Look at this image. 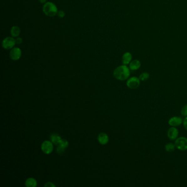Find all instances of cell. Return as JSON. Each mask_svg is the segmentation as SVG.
<instances>
[{
	"mask_svg": "<svg viewBox=\"0 0 187 187\" xmlns=\"http://www.w3.org/2000/svg\"><path fill=\"white\" fill-rule=\"evenodd\" d=\"M113 75L115 78L119 80H126L129 78L130 75V69L127 65H122L114 70Z\"/></svg>",
	"mask_w": 187,
	"mask_h": 187,
	"instance_id": "1",
	"label": "cell"
},
{
	"mask_svg": "<svg viewBox=\"0 0 187 187\" xmlns=\"http://www.w3.org/2000/svg\"><path fill=\"white\" fill-rule=\"evenodd\" d=\"M43 11L46 16L49 17H53L56 16L58 12L56 5L51 2H47L45 3L43 6Z\"/></svg>",
	"mask_w": 187,
	"mask_h": 187,
	"instance_id": "2",
	"label": "cell"
},
{
	"mask_svg": "<svg viewBox=\"0 0 187 187\" xmlns=\"http://www.w3.org/2000/svg\"><path fill=\"white\" fill-rule=\"evenodd\" d=\"M16 44V39L13 37H7L3 40L2 46L6 50L11 49L14 47Z\"/></svg>",
	"mask_w": 187,
	"mask_h": 187,
	"instance_id": "3",
	"label": "cell"
},
{
	"mask_svg": "<svg viewBox=\"0 0 187 187\" xmlns=\"http://www.w3.org/2000/svg\"><path fill=\"white\" fill-rule=\"evenodd\" d=\"M174 144L177 149L181 151L187 150V138L184 137H180L177 138L175 140Z\"/></svg>",
	"mask_w": 187,
	"mask_h": 187,
	"instance_id": "4",
	"label": "cell"
},
{
	"mask_svg": "<svg viewBox=\"0 0 187 187\" xmlns=\"http://www.w3.org/2000/svg\"><path fill=\"white\" fill-rule=\"evenodd\" d=\"M140 80L137 77H132L128 79L126 85L127 87L130 89H136L140 85Z\"/></svg>",
	"mask_w": 187,
	"mask_h": 187,
	"instance_id": "5",
	"label": "cell"
},
{
	"mask_svg": "<svg viewBox=\"0 0 187 187\" xmlns=\"http://www.w3.org/2000/svg\"><path fill=\"white\" fill-rule=\"evenodd\" d=\"M53 144L51 141L45 140L41 144V150L43 153L49 154L53 150Z\"/></svg>",
	"mask_w": 187,
	"mask_h": 187,
	"instance_id": "6",
	"label": "cell"
},
{
	"mask_svg": "<svg viewBox=\"0 0 187 187\" xmlns=\"http://www.w3.org/2000/svg\"><path fill=\"white\" fill-rule=\"evenodd\" d=\"M22 56V51L19 47H14L9 52V57L12 60L17 61L20 59Z\"/></svg>",
	"mask_w": 187,
	"mask_h": 187,
	"instance_id": "7",
	"label": "cell"
},
{
	"mask_svg": "<svg viewBox=\"0 0 187 187\" xmlns=\"http://www.w3.org/2000/svg\"><path fill=\"white\" fill-rule=\"evenodd\" d=\"M178 134L179 132L176 127H170L167 131V137L170 140H176L178 138Z\"/></svg>",
	"mask_w": 187,
	"mask_h": 187,
	"instance_id": "8",
	"label": "cell"
},
{
	"mask_svg": "<svg viewBox=\"0 0 187 187\" xmlns=\"http://www.w3.org/2000/svg\"><path fill=\"white\" fill-rule=\"evenodd\" d=\"M183 123L182 119L178 116H174L169 119V124L171 127H177L180 126Z\"/></svg>",
	"mask_w": 187,
	"mask_h": 187,
	"instance_id": "9",
	"label": "cell"
},
{
	"mask_svg": "<svg viewBox=\"0 0 187 187\" xmlns=\"http://www.w3.org/2000/svg\"><path fill=\"white\" fill-rule=\"evenodd\" d=\"M98 141L100 144H107L109 142V137L105 133H100L98 136Z\"/></svg>",
	"mask_w": 187,
	"mask_h": 187,
	"instance_id": "10",
	"label": "cell"
},
{
	"mask_svg": "<svg viewBox=\"0 0 187 187\" xmlns=\"http://www.w3.org/2000/svg\"><path fill=\"white\" fill-rule=\"evenodd\" d=\"M140 66H141V63L140 61L137 59L132 60L129 64V69L132 71H135L139 69Z\"/></svg>",
	"mask_w": 187,
	"mask_h": 187,
	"instance_id": "11",
	"label": "cell"
},
{
	"mask_svg": "<svg viewBox=\"0 0 187 187\" xmlns=\"http://www.w3.org/2000/svg\"><path fill=\"white\" fill-rule=\"evenodd\" d=\"M132 56L131 53L125 52L122 57V63L123 64L126 65L129 64L132 61Z\"/></svg>",
	"mask_w": 187,
	"mask_h": 187,
	"instance_id": "12",
	"label": "cell"
},
{
	"mask_svg": "<svg viewBox=\"0 0 187 187\" xmlns=\"http://www.w3.org/2000/svg\"><path fill=\"white\" fill-rule=\"evenodd\" d=\"M21 30L18 26H13L11 29V35L14 38H18L20 35Z\"/></svg>",
	"mask_w": 187,
	"mask_h": 187,
	"instance_id": "13",
	"label": "cell"
},
{
	"mask_svg": "<svg viewBox=\"0 0 187 187\" xmlns=\"http://www.w3.org/2000/svg\"><path fill=\"white\" fill-rule=\"evenodd\" d=\"M25 185L27 187H36L38 185V183L35 178H29L25 181Z\"/></svg>",
	"mask_w": 187,
	"mask_h": 187,
	"instance_id": "14",
	"label": "cell"
},
{
	"mask_svg": "<svg viewBox=\"0 0 187 187\" xmlns=\"http://www.w3.org/2000/svg\"><path fill=\"white\" fill-rule=\"evenodd\" d=\"M50 139L53 144L58 145V143L60 142V140L62 139V138L60 136H59L58 134H52L50 137Z\"/></svg>",
	"mask_w": 187,
	"mask_h": 187,
	"instance_id": "15",
	"label": "cell"
},
{
	"mask_svg": "<svg viewBox=\"0 0 187 187\" xmlns=\"http://www.w3.org/2000/svg\"><path fill=\"white\" fill-rule=\"evenodd\" d=\"M176 148V146L174 144H173L172 143H169L165 145V149L166 151L169 153H171Z\"/></svg>",
	"mask_w": 187,
	"mask_h": 187,
	"instance_id": "16",
	"label": "cell"
},
{
	"mask_svg": "<svg viewBox=\"0 0 187 187\" xmlns=\"http://www.w3.org/2000/svg\"><path fill=\"white\" fill-rule=\"evenodd\" d=\"M149 77H150L149 73H147V72H144V73H143L140 74L139 77V78L140 79V81H145L148 80Z\"/></svg>",
	"mask_w": 187,
	"mask_h": 187,
	"instance_id": "17",
	"label": "cell"
},
{
	"mask_svg": "<svg viewBox=\"0 0 187 187\" xmlns=\"http://www.w3.org/2000/svg\"><path fill=\"white\" fill-rule=\"evenodd\" d=\"M58 145H59V146H61V147H64L65 148H67V147L69 146V143H68V142L67 140L62 139L60 140L59 143H58Z\"/></svg>",
	"mask_w": 187,
	"mask_h": 187,
	"instance_id": "18",
	"label": "cell"
},
{
	"mask_svg": "<svg viewBox=\"0 0 187 187\" xmlns=\"http://www.w3.org/2000/svg\"><path fill=\"white\" fill-rule=\"evenodd\" d=\"M65 149H66V148H65L64 147L58 145V148H57V152L58 154H63V153H64Z\"/></svg>",
	"mask_w": 187,
	"mask_h": 187,
	"instance_id": "19",
	"label": "cell"
},
{
	"mask_svg": "<svg viewBox=\"0 0 187 187\" xmlns=\"http://www.w3.org/2000/svg\"><path fill=\"white\" fill-rule=\"evenodd\" d=\"M181 114L183 116H187V104L182 107L181 109Z\"/></svg>",
	"mask_w": 187,
	"mask_h": 187,
	"instance_id": "20",
	"label": "cell"
},
{
	"mask_svg": "<svg viewBox=\"0 0 187 187\" xmlns=\"http://www.w3.org/2000/svg\"><path fill=\"white\" fill-rule=\"evenodd\" d=\"M57 15H58V17L59 18H64L65 16V13L63 11L60 10V11H58V13H57Z\"/></svg>",
	"mask_w": 187,
	"mask_h": 187,
	"instance_id": "21",
	"label": "cell"
},
{
	"mask_svg": "<svg viewBox=\"0 0 187 187\" xmlns=\"http://www.w3.org/2000/svg\"><path fill=\"white\" fill-rule=\"evenodd\" d=\"M16 44H18V45H20L22 44L23 43V39L21 38L18 37V38H16Z\"/></svg>",
	"mask_w": 187,
	"mask_h": 187,
	"instance_id": "22",
	"label": "cell"
},
{
	"mask_svg": "<svg viewBox=\"0 0 187 187\" xmlns=\"http://www.w3.org/2000/svg\"><path fill=\"white\" fill-rule=\"evenodd\" d=\"M44 186L45 187H56V185L52 182H47Z\"/></svg>",
	"mask_w": 187,
	"mask_h": 187,
	"instance_id": "23",
	"label": "cell"
},
{
	"mask_svg": "<svg viewBox=\"0 0 187 187\" xmlns=\"http://www.w3.org/2000/svg\"><path fill=\"white\" fill-rule=\"evenodd\" d=\"M183 124L184 127L185 129L187 130V116H186L185 118L184 119V120L183 121Z\"/></svg>",
	"mask_w": 187,
	"mask_h": 187,
	"instance_id": "24",
	"label": "cell"
},
{
	"mask_svg": "<svg viewBox=\"0 0 187 187\" xmlns=\"http://www.w3.org/2000/svg\"><path fill=\"white\" fill-rule=\"evenodd\" d=\"M38 1L42 4H45V3H47V0H38Z\"/></svg>",
	"mask_w": 187,
	"mask_h": 187,
	"instance_id": "25",
	"label": "cell"
}]
</instances>
